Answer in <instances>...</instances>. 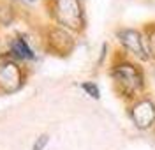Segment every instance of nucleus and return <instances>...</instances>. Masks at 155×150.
Instances as JSON below:
<instances>
[{
    "label": "nucleus",
    "mask_w": 155,
    "mask_h": 150,
    "mask_svg": "<svg viewBox=\"0 0 155 150\" xmlns=\"http://www.w3.org/2000/svg\"><path fill=\"white\" fill-rule=\"evenodd\" d=\"M109 78L113 81L115 94L125 102L146 94V74L139 62L127 57L124 51H115L109 62Z\"/></svg>",
    "instance_id": "1"
},
{
    "label": "nucleus",
    "mask_w": 155,
    "mask_h": 150,
    "mask_svg": "<svg viewBox=\"0 0 155 150\" xmlns=\"http://www.w3.org/2000/svg\"><path fill=\"white\" fill-rule=\"evenodd\" d=\"M44 5L55 25L71 30L76 35L85 32L87 12L83 0H44Z\"/></svg>",
    "instance_id": "2"
},
{
    "label": "nucleus",
    "mask_w": 155,
    "mask_h": 150,
    "mask_svg": "<svg viewBox=\"0 0 155 150\" xmlns=\"http://www.w3.org/2000/svg\"><path fill=\"white\" fill-rule=\"evenodd\" d=\"M76 34H72L71 30L64 28L60 25L49 23L42 30L44 50L51 55H55V57H69L76 48Z\"/></svg>",
    "instance_id": "3"
},
{
    "label": "nucleus",
    "mask_w": 155,
    "mask_h": 150,
    "mask_svg": "<svg viewBox=\"0 0 155 150\" xmlns=\"http://www.w3.org/2000/svg\"><path fill=\"white\" fill-rule=\"evenodd\" d=\"M115 37L120 44V51H124L127 57H130L139 64L150 62L143 30L134 28V27H120L115 30Z\"/></svg>",
    "instance_id": "4"
},
{
    "label": "nucleus",
    "mask_w": 155,
    "mask_h": 150,
    "mask_svg": "<svg viewBox=\"0 0 155 150\" xmlns=\"http://www.w3.org/2000/svg\"><path fill=\"white\" fill-rule=\"evenodd\" d=\"M127 117L136 129H155V99L150 94H143L141 97L127 102Z\"/></svg>",
    "instance_id": "5"
},
{
    "label": "nucleus",
    "mask_w": 155,
    "mask_h": 150,
    "mask_svg": "<svg viewBox=\"0 0 155 150\" xmlns=\"http://www.w3.org/2000/svg\"><path fill=\"white\" fill-rule=\"evenodd\" d=\"M27 81L25 67L14 58L0 57V94H14Z\"/></svg>",
    "instance_id": "6"
},
{
    "label": "nucleus",
    "mask_w": 155,
    "mask_h": 150,
    "mask_svg": "<svg viewBox=\"0 0 155 150\" xmlns=\"http://www.w3.org/2000/svg\"><path fill=\"white\" fill-rule=\"evenodd\" d=\"M11 58H14L16 62H32L37 58V53L34 50V46L30 44V41L27 39L25 34H16L9 39V51H7Z\"/></svg>",
    "instance_id": "7"
},
{
    "label": "nucleus",
    "mask_w": 155,
    "mask_h": 150,
    "mask_svg": "<svg viewBox=\"0 0 155 150\" xmlns=\"http://www.w3.org/2000/svg\"><path fill=\"white\" fill-rule=\"evenodd\" d=\"M143 35H145V42H146V50L150 55V60L155 62V21H148L143 25Z\"/></svg>",
    "instance_id": "8"
},
{
    "label": "nucleus",
    "mask_w": 155,
    "mask_h": 150,
    "mask_svg": "<svg viewBox=\"0 0 155 150\" xmlns=\"http://www.w3.org/2000/svg\"><path fill=\"white\" fill-rule=\"evenodd\" d=\"M79 88L83 90L88 97H92V99H95V101L101 99V88H99V85H97L95 81H81Z\"/></svg>",
    "instance_id": "9"
},
{
    "label": "nucleus",
    "mask_w": 155,
    "mask_h": 150,
    "mask_svg": "<svg viewBox=\"0 0 155 150\" xmlns=\"http://www.w3.org/2000/svg\"><path fill=\"white\" fill-rule=\"evenodd\" d=\"M16 11L12 9V5H9L7 2H0V25H9L14 20Z\"/></svg>",
    "instance_id": "10"
},
{
    "label": "nucleus",
    "mask_w": 155,
    "mask_h": 150,
    "mask_svg": "<svg viewBox=\"0 0 155 150\" xmlns=\"http://www.w3.org/2000/svg\"><path fill=\"white\" fill-rule=\"evenodd\" d=\"M48 143H49V134L48 132H42V134H39L37 138L34 140V143H32V150H46Z\"/></svg>",
    "instance_id": "11"
},
{
    "label": "nucleus",
    "mask_w": 155,
    "mask_h": 150,
    "mask_svg": "<svg viewBox=\"0 0 155 150\" xmlns=\"http://www.w3.org/2000/svg\"><path fill=\"white\" fill-rule=\"evenodd\" d=\"M106 51H107V42H104V44H102V51H101V55H99V64H102V62H104Z\"/></svg>",
    "instance_id": "12"
}]
</instances>
